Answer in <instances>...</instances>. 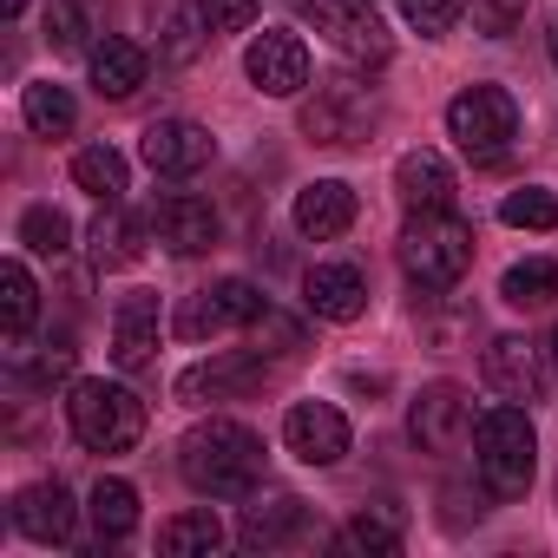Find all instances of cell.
<instances>
[{
	"mask_svg": "<svg viewBox=\"0 0 558 558\" xmlns=\"http://www.w3.org/2000/svg\"><path fill=\"white\" fill-rule=\"evenodd\" d=\"M263 0H204V14H210V34H243L256 21Z\"/></svg>",
	"mask_w": 558,
	"mask_h": 558,
	"instance_id": "74e56055",
	"label": "cell"
},
{
	"mask_svg": "<svg viewBox=\"0 0 558 558\" xmlns=\"http://www.w3.org/2000/svg\"><path fill=\"white\" fill-rule=\"evenodd\" d=\"M21 243H27V250H40V256H66V250H73V223H66V210L34 204V210L21 217Z\"/></svg>",
	"mask_w": 558,
	"mask_h": 558,
	"instance_id": "836d02e7",
	"label": "cell"
},
{
	"mask_svg": "<svg viewBox=\"0 0 558 558\" xmlns=\"http://www.w3.org/2000/svg\"><path fill=\"white\" fill-rule=\"evenodd\" d=\"M283 440H290V453H296L303 466H336L355 434H349V421H342L336 401H296V408L283 414Z\"/></svg>",
	"mask_w": 558,
	"mask_h": 558,
	"instance_id": "7c38bea8",
	"label": "cell"
},
{
	"mask_svg": "<svg viewBox=\"0 0 558 558\" xmlns=\"http://www.w3.org/2000/svg\"><path fill=\"white\" fill-rule=\"evenodd\" d=\"M106 0H47V40L53 53H93L106 34Z\"/></svg>",
	"mask_w": 558,
	"mask_h": 558,
	"instance_id": "603a6c76",
	"label": "cell"
},
{
	"mask_svg": "<svg viewBox=\"0 0 558 558\" xmlns=\"http://www.w3.org/2000/svg\"><path fill=\"white\" fill-rule=\"evenodd\" d=\"M519 21H525V0H473V27L486 40H506Z\"/></svg>",
	"mask_w": 558,
	"mask_h": 558,
	"instance_id": "8d00e7d4",
	"label": "cell"
},
{
	"mask_svg": "<svg viewBox=\"0 0 558 558\" xmlns=\"http://www.w3.org/2000/svg\"><path fill=\"white\" fill-rule=\"evenodd\" d=\"M8 375L21 388H47V381L73 375V336H53L40 349H27V336H8Z\"/></svg>",
	"mask_w": 558,
	"mask_h": 558,
	"instance_id": "cb8c5ba5",
	"label": "cell"
},
{
	"mask_svg": "<svg viewBox=\"0 0 558 558\" xmlns=\"http://www.w3.org/2000/svg\"><path fill=\"white\" fill-rule=\"evenodd\" d=\"M151 236L171 250V256H204L217 243V210L191 191H165L151 204Z\"/></svg>",
	"mask_w": 558,
	"mask_h": 558,
	"instance_id": "9a60e30c",
	"label": "cell"
},
{
	"mask_svg": "<svg viewBox=\"0 0 558 558\" xmlns=\"http://www.w3.org/2000/svg\"><path fill=\"white\" fill-rule=\"evenodd\" d=\"M473 466L486 480L493 499H519L532 486V466H538V434H532V414L519 401H499L473 421Z\"/></svg>",
	"mask_w": 558,
	"mask_h": 558,
	"instance_id": "3957f363",
	"label": "cell"
},
{
	"mask_svg": "<svg viewBox=\"0 0 558 558\" xmlns=\"http://www.w3.org/2000/svg\"><path fill=\"white\" fill-rule=\"evenodd\" d=\"M86 73H93L99 99H132V93L145 86L151 60H145V47H138V40H125V34H106V40L86 53Z\"/></svg>",
	"mask_w": 558,
	"mask_h": 558,
	"instance_id": "44dd1931",
	"label": "cell"
},
{
	"mask_svg": "<svg viewBox=\"0 0 558 558\" xmlns=\"http://www.w3.org/2000/svg\"><path fill=\"white\" fill-rule=\"evenodd\" d=\"M158 342H165V310H158V296H151V290L119 296V310H112V362H119L125 375H138V368H151Z\"/></svg>",
	"mask_w": 558,
	"mask_h": 558,
	"instance_id": "5bb4252c",
	"label": "cell"
},
{
	"mask_svg": "<svg viewBox=\"0 0 558 558\" xmlns=\"http://www.w3.org/2000/svg\"><path fill=\"white\" fill-rule=\"evenodd\" d=\"M21 119H27V132H40V138H66V132H73V119H80V106H73V93H66V86L34 80V86L21 93Z\"/></svg>",
	"mask_w": 558,
	"mask_h": 558,
	"instance_id": "4316f807",
	"label": "cell"
},
{
	"mask_svg": "<svg viewBox=\"0 0 558 558\" xmlns=\"http://www.w3.org/2000/svg\"><path fill=\"white\" fill-rule=\"evenodd\" d=\"M551 66H558V21H551Z\"/></svg>",
	"mask_w": 558,
	"mask_h": 558,
	"instance_id": "60d3db41",
	"label": "cell"
},
{
	"mask_svg": "<svg viewBox=\"0 0 558 558\" xmlns=\"http://www.w3.org/2000/svg\"><path fill=\"white\" fill-rule=\"evenodd\" d=\"M329 551H342V558H355V551L395 558V551H401V519H395V512H362V519H349V525L329 538Z\"/></svg>",
	"mask_w": 558,
	"mask_h": 558,
	"instance_id": "83f0119b",
	"label": "cell"
},
{
	"mask_svg": "<svg viewBox=\"0 0 558 558\" xmlns=\"http://www.w3.org/2000/svg\"><path fill=\"white\" fill-rule=\"evenodd\" d=\"M499 217H506L512 230H551V223H558V197L538 191V184H525V191H512V197L499 204Z\"/></svg>",
	"mask_w": 558,
	"mask_h": 558,
	"instance_id": "e575fe53",
	"label": "cell"
},
{
	"mask_svg": "<svg viewBox=\"0 0 558 558\" xmlns=\"http://www.w3.org/2000/svg\"><path fill=\"white\" fill-rule=\"evenodd\" d=\"M73 525H80V506H73V493H66L60 480H34V486L14 493V532H21V538H34V545H66Z\"/></svg>",
	"mask_w": 558,
	"mask_h": 558,
	"instance_id": "2e32d148",
	"label": "cell"
},
{
	"mask_svg": "<svg viewBox=\"0 0 558 558\" xmlns=\"http://www.w3.org/2000/svg\"><path fill=\"white\" fill-rule=\"evenodd\" d=\"M73 184L93 191L99 204H125V158H119L112 145H86V151L73 158Z\"/></svg>",
	"mask_w": 558,
	"mask_h": 558,
	"instance_id": "1f68e13d",
	"label": "cell"
},
{
	"mask_svg": "<svg viewBox=\"0 0 558 558\" xmlns=\"http://www.w3.org/2000/svg\"><path fill=\"white\" fill-rule=\"evenodd\" d=\"M395 250H401V269L414 290H453L473 269V223L453 210H408Z\"/></svg>",
	"mask_w": 558,
	"mask_h": 558,
	"instance_id": "7a4b0ae2",
	"label": "cell"
},
{
	"mask_svg": "<svg viewBox=\"0 0 558 558\" xmlns=\"http://www.w3.org/2000/svg\"><path fill=\"white\" fill-rule=\"evenodd\" d=\"M243 73L269 99H296L310 86V47H303V34H256L250 53H243Z\"/></svg>",
	"mask_w": 558,
	"mask_h": 558,
	"instance_id": "8fae6325",
	"label": "cell"
},
{
	"mask_svg": "<svg viewBox=\"0 0 558 558\" xmlns=\"http://www.w3.org/2000/svg\"><path fill=\"white\" fill-rule=\"evenodd\" d=\"M296 14H303V21H310L336 53H349V60L381 66V60L395 53L388 27L375 21V0H296Z\"/></svg>",
	"mask_w": 558,
	"mask_h": 558,
	"instance_id": "52a82bcc",
	"label": "cell"
},
{
	"mask_svg": "<svg viewBox=\"0 0 558 558\" xmlns=\"http://www.w3.org/2000/svg\"><path fill=\"white\" fill-rule=\"evenodd\" d=\"M138 151H145V165L158 178H197L217 158V138L197 119H158V125H145V145Z\"/></svg>",
	"mask_w": 558,
	"mask_h": 558,
	"instance_id": "4fadbf2b",
	"label": "cell"
},
{
	"mask_svg": "<svg viewBox=\"0 0 558 558\" xmlns=\"http://www.w3.org/2000/svg\"><path fill=\"white\" fill-rule=\"evenodd\" d=\"M86 506H93V525H99L106 545H119V538L138 525V486H132V480H99Z\"/></svg>",
	"mask_w": 558,
	"mask_h": 558,
	"instance_id": "f1b7e54d",
	"label": "cell"
},
{
	"mask_svg": "<svg viewBox=\"0 0 558 558\" xmlns=\"http://www.w3.org/2000/svg\"><path fill=\"white\" fill-rule=\"evenodd\" d=\"M210 40V14H204V0L191 8V0H171V14H165V60H197Z\"/></svg>",
	"mask_w": 558,
	"mask_h": 558,
	"instance_id": "d6a6232c",
	"label": "cell"
},
{
	"mask_svg": "<svg viewBox=\"0 0 558 558\" xmlns=\"http://www.w3.org/2000/svg\"><path fill=\"white\" fill-rule=\"evenodd\" d=\"M40 316V283L27 276V263H0V329L27 336Z\"/></svg>",
	"mask_w": 558,
	"mask_h": 558,
	"instance_id": "f546056e",
	"label": "cell"
},
{
	"mask_svg": "<svg viewBox=\"0 0 558 558\" xmlns=\"http://www.w3.org/2000/svg\"><path fill=\"white\" fill-rule=\"evenodd\" d=\"M236 538H243L250 551H283V545H303V538H310V506H303L296 493H269V499L243 506Z\"/></svg>",
	"mask_w": 558,
	"mask_h": 558,
	"instance_id": "e0dca14e",
	"label": "cell"
},
{
	"mask_svg": "<svg viewBox=\"0 0 558 558\" xmlns=\"http://www.w3.org/2000/svg\"><path fill=\"white\" fill-rule=\"evenodd\" d=\"M395 191H401V204L408 210H453V165L440 158V151H408L401 165H395Z\"/></svg>",
	"mask_w": 558,
	"mask_h": 558,
	"instance_id": "7402d4cb",
	"label": "cell"
},
{
	"mask_svg": "<svg viewBox=\"0 0 558 558\" xmlns=\"http://www.w3.org/2000/svg\"><path fill=\"white\" fill-rule=\"evenodd\" d=\"M460 8H466V0H401V21H408L421 40H440V34H453Z\"/></svg>",
	"mask_w": 558,
	"mask_h": 558,
	"instance_id": "d590c367",
	"label": "cell"
},
{
	"mask_svg": "<svg viewBox=\"0 0 558 558\" xmlns=\"http://www.w3.org/2000/svg\"><path fill=\"white\" fill-rule=\"evenodd\" d=\"M66 427L80 447L93 453H132L145 440V401L125 388V381H106V375H86L66 388Z\"/></svg>",
	"mask_w": 558,
	"mask_h": 558,
	"instance_id": "277c9868",
	"label": "cell"
},
{
	"mask_svg": "<svg viewBox=\"0 0 558 558\" xmlns=\"http://www.w3.org/2000/svg\"><path fill=\"white\" fill-rule=\"evenodd\" d=\"M178 473L204 499H250L263 480V440L243 421H197L178 440Z\"/></svg>",
	"mask_w": 558,
	"mask_h": 558,
	"instance_id": "6da1fadb",
	"label": "cell"
},
{
	"mask_svg": "<svg viewBox=\"0 0 558 558\" xmlns=\"http://www.w3.org/2000/svg\"><path fill=\"white\" fill-rule=\"evenodd\" d=\"M375 125H381V99H375V86L355 80V73H329V80H316V93L303 99V132H310L316 145H329V151L368 145Z\"/></svg>",
	"mask_w": 558,
	"mask_h": 558,
	"instance_id": "5b68a950",
	"label": "cell"
},
{
	"mask_svg": "<svg viewBox=\"0 0 558 558\" xmlns=\"http://www.w3.org/2000/svg\"><path fill=\"white\" fill-rule=\"evenodd\" d=\"M499 296H506L512 310H545V303L558 296V263H551V256H525V263H512V269H506V283H499Z\"/></svg>",
	"mask_w": 558,
	"mask_h": 558,
	"instance_id": "4dcf8cb0",
	"label": "cell"
},
{
	"mask_svg": "<svg viewBox=\"0 0 558 558\" xmlns=\"http://www.w3.org/2000/svg\"><path fill=\"white\" fill-rule=\"evenodd\" d=\"M27 14V0H8V21H21Z\"/></svg>",
	"mask_w": 558,
	"mask_h": 558,
	"instance_id": "f35d334b",
	"label": "cell"
},
{
	"mask_svg": "<svg viewBox=\"0 0 558 558\" xmlns=\"http://www.w3.org/2000/svg\"><path fill=\"white\" fill-rule=\"evenodd\" d=\"M263 375H269L263 349H223V355H210V362L178 375V401H236V395L263 388Z\"/></svg>",
	"mask_w": 558,
	"mask_h": 558,
	"instance_id": "30bf717a",
	"label": "cell"
},
{
	"mask_svg": "<svg viewBox=\"0 0 558 558\" xmlns=\"http://www.w3.org/2000/svg\"><path fill=\"white\" fill-rule=\"evenodd\" d=\"M217 545H223V525H217L210 506H191V512H178V519L158 525V551L165 558H210Z\"/></svg>",
	"mask_w": 558,
	"mask_h": 558,
	"instance_id": "484cf974",
	"label": "cell"
},
{
	"mask_svg": "<svg viewBox=\"0 0 558 558\" xmlns=\"http://www.w3.org/2000/svg\"><path fill=\"white\" fill-rule=\"evenodd\" d=\"M480 368H486V388H493L499 401H525V408L538 401V381H545V375H538V349H532L525 336H499Z\"/></svg>",
	"mask_w": 558,
	"mask_h": 558,
	"instance_id": "ffe728a7",
	"label": "cell"
},
{
	"mask_svg": "<svg viewBox=\"0 0 558 558\" xmlns=\"http://www.w3.org/2000/svg\"><path fill=\"white\" fill-rule=\"evenodd\" d=\"M447 138H453L473 165H499V158L512 151V138H519V106H512V93H506V86H466V93H453V106H447Z\"/></svg>",
	"mask_w": 558,
	"mask_h": 558,
	"instance_id": "8992f818",
	"label": "cell"
},
{
	"mask_svg": "<svg viewBox=\"0 0 558 558\" xmlns=\"http://www.w3.org/2000/svg\"><path fill=\"white\" fill-rule=\"evenodd\" d=\"M263 316H269V296L250 283V276H223V283H210V290H197V296L184 303L178 336L204 342V336H223V329H250V323H263Z\"/></svg>",
	"mask_w": 558,
	"mask_h": 558,
	"instance_id": "ba28073f",
	"label": "cell"
},
{
	"mask_svg": "<svg viewBox=\"0 0 558 558\" xmlns=\"http://www.w3.org/2000/svg\"><path fill=\"white\" fill-rule=\"evenodd\" d=\"M349 223H355V184L316 178V184L296 191V230H303L310 243H329V236H342Z\"/></svg>",
	"mask_w": 558,
	"mask_h": 558,
	"instance_id": "d6986e66",
	"label": "cell"
},
{
	"mask_svg": "<svg viewBox=\"0 0 558 558\" xmlns=\"http://www.w3.org/2000/svg\"><path fill=\"white\" fill-rule=\"evenodd\" d=\"M303 303L323 323H355L368 310V276H362V263H316L310 283H303Z\"/></svg>",
	"mask_w": 558,
	"mask_h": 558,
	"instance_id": "ac0fdd59",
	"label": "cell"
},
{
	"mask_svg": "<svg viewBox=\"0 0 558 558\" xmlns=\"http://www.w3.org/2000/svg\"><path fill=\"white\" fill-rule=\"evenodd\" d=\"M145 223H151V217H145ZM145 223H138L125 204H106V210H99V223H93V263H99V269H125V263L145 250V243H138V236H145Z\"/></svg>",
	"mask_w": 558,
	"mask_h": 558,
	"instance_id": "d4e9b609",
	"label": "cell"
},
{
	"mask_svg": "<svg viewBox=\"0 0 558 558\" xmlns=\"http://www.w3.org/2000/svg\"><path fill=\"white\" fill-rule=\"evenodd\" d=\"M408 434H414V447H427V453H460V440L473 434V401H466L453 381H434V388L414 395Z\"/></svg>",
	"mask_w": 558,
	"mask_h": 558,
	"instance_id": "9c48e42d",
	"label": "cell"
},
{
	"mask_svg": "<svg viewBox=\"0 0 558 558\" xmlns=\"http://www.w3.org/2000/svg\"><path fill=\"white\" fill-rule=\"evenodd\" d=\"M545 355H551V368H558V329H551V342H545Z\"/></svg>",
	"mask_w": 558,
	"mask_h": 558,
	"instance_id": "ab89813d",
	"label": "cell"
}]
</instances>
